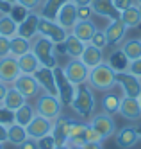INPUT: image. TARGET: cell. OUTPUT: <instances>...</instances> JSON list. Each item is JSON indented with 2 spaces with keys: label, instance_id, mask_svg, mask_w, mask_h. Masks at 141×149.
Masks as SVG:
<instances>
[{
  "label": "cell",
  "instance_id": "obj_15",
  "mask_svg": "<svg viewBox=\"0 0 141 149\" xmlns=\"http://www.w3.org/2000/svg\"><path fill=\"white\" fill-rule=\"evenodd\" d=\"M77 6H75L72 0L70 2H66L61 9H59V13L56 16V22L63 27V29H66V31H72V27L75 25V22H77Z\"/></svg>",
  "mask_w": 141,
  "mask_h": 149
},
{
  "label": "cell",
  "instance_id": "obj_44",
  "mask_svg": "<svg viewBox=\"0 0 141 149\" xmlns=\"http://www.w3.org/2000/svg\"><path fill=\"white\" fill-rule=\"evenodd\" d=\"M131 74H134V76H138V77H141V58L139 59H134V61H131L129 63V68H127Z\"/></svg>",
  "mask_w": 141,
  "mask_h": 149
},
{
  "label": "cell",
  "instance_id": "obj_2",
  "mask_svg": "<svg viewBox=\"0 0 141 149\" xmlns=\"http://www.w3.org/2000/svg\"><path fill=\"white\" fill-rule=\"evenodd\" d=\"M70 106H72V110L77 113L80 119H91L93 110L96 106V101H95V95H93V88L89 86L88 83L77 84L73 101H72Z\"/></svg>",
  "mask_w": 141,
  "mask_h": 149
},
{
  "label": "cell",
  "instance_id": "obj_16",
  "mask_svg": "<svg viewBox=\"0 0 141 149\" xmlns=\"http://www.w3.org/2000/svg\"><path fill=\"white\" fill-rule=\"evenodd\" d=\"M118 113L127 120H139L141 119V104H139L138 97H125L123 95Z\"/></svg>",
  "mask_w": 141,
  "mask_h": 149
},
{
  "label": "cell",
  "instance_id": "obj_47",
  "mask_svg": "<svg viewBox=\"0 0 141 149\" xmlns=\"http://www.w3.org/2000/svg\"><path fill=\"white\" fill-rule=\"evenodd\" d=\"M11 7H13V4H7L6 0H0V15H6L11 11Z\"/></svg>",
  "mask_w": 141,
  "mask_h": 149
},
{
  "label": "cell",
  "instance_id": "obj_49",
  "mask_svg": "<svg viewBox=\"0 0 141 149\" xmlns=\"http://www.w3.org/2000/svg\"><path fill=\"white\" fill-rule=\"evenodd\" d=\"M7 88H9L7 84L0 81V106H2V102H4V97H6V93H7Z\"/></svg>",
  "mask_w": 141,
  "mask_h": 149
},
{
  "label": "cell",
  "instance_id": "obj_59",
  "mask_svg": "<svg viewBox=\"0 0 141 149\" xmlns=\"http://www.w3.org/2000/svg\"><path fill=\"white\" fill-rule=\"evenodd\" d=\"M138 4H141V0H138Z\"/></svg>",
  "mask_w": 141,
  "mask_h": 149
},
{
  "label": "cell",
  "instance_id": "obj_29",
  "mask_svg": "<svg viewBox=\"0 0 141 149\" xmlns=\"http://www.w3.org/2000/svg\"><path fill=\"white\" fill-rule=\"evenodd\" d=\"M32 49V41L25 36H13L11 38V56H14V58H20L21 54H25V52H29Z\"/></svg>",
  "mask_w": 141,
  "mask_h": 149
},
{
  "label": "cell",
  "instance_id": "obj_22",
  "mask_svg": "<svg viewBox=\"0 0 141 149\" xmlns=\"http://www.w3.org/2000/svg\"><path fill=\"white\" fill-rule=\"evenodd\" d=\"M86 126H88V124L70 119V124H68V144L70 146H79V147H82L86 144V138H84Z\"/></svg>",
  "mask_w": 141,
  "mask_h": 149
},
{
  "label": "cell",
  "instance_id": "obj_18",
  "mask_svg": "<svg viewBox=\"0 0 141 149\" xmlns=\"http://www.w3.org/2000/svg\"><path fill=\"white\" fill-rule=\"evenodd\" d=\"M96 29H98V27H96V24L93 22V20H77L70 33L75 34L79 40H82L84 43H89V40L93 38Z\"/></svg>",
  "mask_w": 141,
  "mask_h": 149
},
{
  "label": "cell",
  "instance_id": "obj_6",
  "mask_svg": "<svg viewBox=\"0 0 141 149\" xmlns=\"http://www.w3.org/2000/svg\"><path fill=\"white\" fill-rule=\"evenodd\" d=\"M54 77H56V86H57V97L63 102V106H70L75 95V84L64 76V70L57 65L54 68Z\"/></svg>",
  "mask_w": 141,
  "mask_h": 149
},
{
  "label": "cell",
  "instance_id": "obj_55",
  "mask_svg": "<svg viewBox=\"0 0 141 149\" xmlns=\"http://www.w3.org/2000/svg\"><path fill=\"white\" fill-rule=\"evenodd\" d=\"M6 2H7V4H14V2H16V0H6Z\"/></svg>",
  "mask_w": 141,
  "mask_h": 149
},
{
  "label": "cell",
  "instance_id": "obj_46",
  "mask_svg": "<svg viewBox=\"0 0 141 149\" xmlns=\"http://www.w3.org/2000/svg\"><path fill=\"white\" fill-rule=\"evenodd\" d=\"M18 149H38V142L34 138H25V140L18 146Z\"/></svg>",
  "mask_w": 141,
  "mask_h": 149
},
{
  "label": "cell",
  "instance_id": "obj_40",
  "mask_svg": "<svg viewBox=\"0 0 141 149\" xmlns=\"http://www.w3.org/2000/svg\"><path fill=\"white\" fill-rule=\"evenodd\" d=\"M36 142H38V149H54L56 147V140H54L52 135H45V136L38 138Z\"/></svg>",
  "mask_w": 141,
  "mask_h": 149
},
{
  "label": "cell",
  "instance_id": "obj_43",
  "mask_svg": "<svg viewBox=\"0 0 141 149\" xmlns=\"http://www.w3.org/2000/svg\"><path fill=\"white\" fill-rule=\"evenodd\" d=\"M16 2H18L20 6H23L25 9H29V11H36V9L41 7L43 0H16Z\"/></svg>",
  "mask_w": 141,
  "mask_h": 149
},
{
  "label": "cell",
  "instance_id": "obj_27",
  "mask_svg": "<svg viewBox=\"0 0 141 149\" xmlns=\"http://www.w3.org/2000/svg\"><path fill=\"white\" fill-rule=\"evenodd\" d=\"M27 102V99L21 95L14 86H9L7 88V93H6V97H4V102H2V106L4 108H7V110H11V111H16L21 104H25Z\"/></svg>",
  "mask_w": 141,
  "mask_h": 149
},
{
  "label": "cell",
  "instance_id": "obj_57",
  "mask_svg": "<svg viewBox=\"0 0 141 149\" xmlns=\"http://www.w3.org/2000/svg\"><path fill=\"white\" fill-rule=\"evenodd\" d=\"M138 9H139V13H141V4H138Z\"/></svg>",
  "mask_w": 141,
  "mask_h": 149
},
{
  "label": "cell",
  "instance_id": "obj_32",
  "mask_svg": "<svg viewBox=\"0 0 141 149\" xmlns=\"http://www.w3.org/2000/svg\"><path fill=\"white\" fill-rule=\"evenodd\" d=\"M120 18H122V22L127 25V29L139 27L141 25V13H139V9H138V4H134L129 9H125V11H122Z\"/></svg>",
  "mask_w": 141,
  "mask_h": 149
},
{
  "label": "cell",
  "instance_id": "obj_10",
  "mask_svg": "<svg viewBox=\"0 0 141 149\" xmlns=\"http://www.w3.org/2000/svg\"><path fill=\"white\" fill-rule=\"evenodd\" d=\"M13 86L23 95L27 101L32 99V97H38L41 93V86H39V83L36 81V77L32 76V74H20L16 77V81L13 83Z\"/></svg>",
  "mask_w": 141,
  "mask_h": 149
},
{
  "label": "cell",
  "instance_id": "obj_7",
  "mask_svg": "<svg viewBox=\"0 0 141 149\" xmlns=\"http://www.w3.org/2000/svg\"><path fill=\"white\" fill-rule=\"evenodd\" d=\"M116 84L122 88L125 97H139L141 93V77L134 76L129 70L116 72Z\"/></svg>",
  "mask_w": 141,
  "mask_h": 149
},
{
  "label": "cell",
  "instance_id": "obj_38",
  "mask_svg": "<svg viewBox=\"0 0 141 149\" xmlns=\"http://www.w3.org/2000/svg\"><path fill=\"white\" fill-rule=\"evenodd\" d=\"M14 122V111H11L4 106H0V124L4 126H11Z\"/></svg>",
  "mask_w": 141,
  "mask_h": 149
},
{
  "label": "cell",
  "instance_id": "obj_28",
  "mask_svg": "<svg viewBox=\"0 0 141 149\" xmlns=\"http://www.w3.org/2000/svg\"><path fill=\"white\" fill-rule=\"evenodd\" d=\"M120 102H122V95L116 93L113 90L105 92V95L102 97V111L104 113H109V115H114L120 110Z\"/></svg>",
  "mask_w": 141,
  "mask_h": 149
},
{
  "label": "cell",
  "instance_id": "obj_51",
  "mask_svg": "<svg viewBox=\"0 0 141 149\" xmlns=\"http://www.w3.org/2000/svg\"><path fill=\"white\" fill-rule=\"evenodd\" d=\"M72 2L77 6V7H82V6H91L93 0H72Z\"/></svg>",
  "mask_w": 141,
  "mask_h": 149
},
{
  "label": "cell",
  "instance_id": "obj_34",
  "mask_svg": "<svg viewBox=\"0 0 141 149\" xmlns=\"http://www.w3.org/2000/svg\"><path fill=\"white\" fill-rule=\"evenodd\" d=\"M0 34L6 38H13L18 34V24L13 20V16L9 13L0 15Z\"/></svg>",
  "mask_w": 141,
  "mask_h": 149
},
{
  "label": "cell",
  "instance_id": "obj_50",
  "mask_svg": "<svg viewBox=\"0 0 141 149\" xmlns=\"http://www.w3.org/2000/svg\"><path fill=\"white\" fill-rule=\"evenodd\" d=\"M0 142H7V126L0 124Z\"/></svg>",
  "mask_w": 141,
  "mask_h": 149
},
{
  "label": "cell",
  "instance_id": "obj_31",
  "mask_svg": "<svg viewBox=\"0 0 141 149\" xmlns=\"http://www.w3.org/2000/svg\"><path fill=\"white\" fill-rule=\"evenodd\" d=\"M122 52L127 56L129 61H134L141 58V38H131L122 43Z\"/></svg>",
  "mask_w": 141,
  "mask_h": 149
},
{
  "label": "cell",
  "instance_id": "obj_58",
  "mask_svg": "<svg viewBox=\"0 0 141 149\" xmlns=\"http://www.w3.org/2000/svg\"><path fill=\"white\" fill-rule=\"evenodd\" d=\"M138 101H139V104H141V93H139V97H138Z\"/></svg>",
  "mask_w": 141,
  "mask_h": 149
},
{
  "label": "cell",
  "instance_id": "obj_30",
  "mask_svg": "<svg viewBox=\"0 0 141 149\" xmlns=\"http://www.w3.org/2000/svg\"><path fill=\"white\" fill-rule=\"evenodd\" d=\"M36 117V110H34V106L32 104H29V102H25V104H21L20 108L14 111V122L16 124H20V126H29L30 124V120Z\"/></svg>",
  "mask_w": 141,
  "mask_h": 149
},
{
  "label": "cell",
  "instance_id": "obj_25",
  "mask_svg": "<svg viewBox=\"0 0 141 149\" xmlns=\"http://www.w3.org/2000/svg\"><path fill=\"white\" fill-rule=\"evenodd\" d=\"M16 61H18V67H20L21 74H34L41 67L38 58H36V54L32 50H29V52H25V54H21L20 58H16Z\"/></svg>",
  "mask_w": 141,
  "mask_h": 149
},
{
  "label": "cell",
  "instance_id": "obj_21",
  "mask_svg": "<svg viewBox=\"0 0 141 149\" xmlns=\"http://www.w3.org/2000/svg\"><path fill=\"white\" fill-rule=\"evenodd\" d=\"M38 22H39V15L34 13V11H30L23 22H20L18 24V34L20 36H25L29 40H32L36 34H38Z\"/></svg>",
  "mask_w": 141,
  "mask_h": 149
},
{
  "label": "cell",
  "instance_id": "obj_26",
  "mask_svg": "<svg viewBox=\"0 0 141 149\" xmlns=\"http://www.w3.org/2000/svg\"><path fill=\"white\" fill-rule=\"evenodd\" d=\"M66 2H70V0H43V4L39 7V13L38 15L43 16V18H48V20H56L59 9Z\"/></svg>",
  "mask_w": 141,
  "mask_h": 149
},
{
  "label": "cell",
  "instance_id": "obj_9",
  "mask_svg": "<svg viewBox=\"0 0 141 149\" xmlns=\"http://www.w3.org/2000/svg\"><path fill=\"white\" fill-rule=\"evenodd\" d=\"M89 126L93 127L95 131L100 133V136L104 138V140H105V138H109V136H113L116 133V122L113 119V115L104 113V111L96 113V115H91Z\"/></svg>",
  "mask_w": 141,
  "mask_h": 149
},
{
  "label": "cell",
  "instance_id": "obj_48",
  "mask_svg": "<svg viewBox=\"0 0 141 149\" xmlns=\"http://www.w3.org/2000/svg\"><path fill=\"white\" fill-rule=\"evenodd\" d=\"M82 149H104V147H102V142H86Z\"/></svg>",
  "mask_w": 141,
  "mask_h": 149
},
{
  "label": "cell",
  "instance_id": "obj_1",
  "mask_svg": "<svg viewBox=\"0 0 141 149\" xmlns=\"http://www.w3.org/2000/svg\"><path fill=\"white\" fill-rule=\"evenodd\" d=\"M88 84L93 90L109 92V90H113L116 86V72L111 68V65L107 61H102L100 65L89 68Z\"/></svg>",
  "mask_w": 141,
  "mask_h": 149
},
{
  "label": "cell",
  "instance_id": "obj_52",
  "mask_svg": "<svg viewBox=\"0 0 141 149\" xmlns=\"http://www.w3.org/2000/svg\"><path fill=\"white\" fill-rule=\"evenodd\" d=\"M54 149H70V144H61V146H56Z\"/></svg>",
  "mask_w": 141,
  "mask_h": 149
},
{
  "label": "cell",
  "instance_id": "obj_19",
  "mask_svg": "<svg viewBox=\"0 0 141 149\" xmlns=\"http://www.w3.org/2000/svg\"><path fill=\"white\" fill-rule=\"evenodd\" d=\"M91 9H93L95 15L109 18V20H116V18H120V15H122L114 7L113 0H93V2H91Z\"/></svg>",
  "mask_w": 141,
  "mask_h": 149
},
{
  "label": "cell",
  "instance_id": "obj_33",
  "mask_svg": "<svg viewBox=\"0 0 141 149\" xmlns=\"http://www.w3.org/2000/svg\"><path fill=\"white\" fill-rule=\"evenodd\" d=\"M25 138H29V136H27V130H25L23 126H20L16 122L7 126V142H11L13 146L18 147L21 142L25 140Z\"/></svg>",
  "mask_w": 141,
  "mask_h": 149
},
{
  "label": "cell",
  "instance_id": "obj_53",
  "mask_svg": "<svg viewBox=\"0 0 141 149\" xmlns=\"http://www.w3.org/2000/svg\"><path fill=\"white\" fill-rule=\"evenodd\" d=\"M136 133H138V136L141 138V124H139V126H136Z\"/></svg>",
  "mask_w": 141,
  "mask_h": 149
},
{
  "label": "cell",
  "instance_id": "obj_23",
  "mask_svg": "<svg viewBox=\"0 0 141 149\" xmlns=\"http://www.w3.org/2000/svg\"><path fill=\"white\" fill-rule=\"evenodd\" d=\"M82 63L88 68H93V67H96V65H100V63L104 61V50H100V49H96L95 45H91V43H86V47H84V52L80 54V58H79Z\"/></svg>",
  "mask_w": 141,
  "mask_h": 149
},
{
  "label": "cell",
  "instance_id": "obj_56",
  "mask_svg": "<svg viewBox=\"0 0 141 149\" xmlns=\"http://www.w3.org/2000/svg\"><path fill=\"white\" fill-rule=\"evenodd\" d=\"M0 149H4V142H0Z\"/></svg>",
  "mask_w": 141,
  "mask_h": 149
},
{
  "label": "cell",
  "instance_id": "obj_17",
  "mask_svg": "<svg viewBox=\"0 0 141 149\" xmlns=\"http://www.w3.org/2000/svg\"><path fill=\"white\" fill-rule=\"evenodd\" d=\"M114 140H116V146L120 149H132L138 144L139 136L136 133V127L125 126V127H122V130H118L114 133Z\"/></svg>",
  "mask_w": 141,
  "mask_h": 149
},
{
  "label": "cell",
  "instance_id": "obj_37",
  "mask_svg": "<svg viewBox=\"0 0 141 149\" xmlns=\"http://www.w3.org/2000/svg\"><path fill=\"white\" fill-rule=\"evenodd\" d=\"M89 43L95 45L96 49H100V50H104V49L109 47V43H107V38H105V33H104V31H100V29L95 31V34H93V38L89 40Z\"/></svg>",
  "mask_w": 141,
  "mask_h": 149
},
{
  "label": "cell",
  "instance_id": "obj_5",
  "mask_svg": "<svg viewBox=\"0 0 141 149\" xmlns=\"http://www.w3.org/2000/svg\"><path fill=\"white\" fill-rule=\"evenodd\" d=\"M38 34L45 36L48 40H52L56 45H63L64 40L68 36V31L63 29L56 20H48V18H43L39 16V22H38Z\"/></svg>",
  "mask_w": 141,
  "mask_h": 149
},
{
  "label": "cell",
  "instance_id": "obj_35",
  "mask_svg": "<svg viewBox=\"0 0 141 149\" xmlns=\"http://www.w3.org/2000/svg\"><path fill=\"white\" fill-rule=\"evenodd\" d=\"M107 63L111 65V68L114 70V72H125L127 68H129V61L127 59V56L122 52V49L120 50H114L113 54L109 56V59H107Z\"/></svg>",
  "mask_w": 141,
  "mask_h": 149
},
{
  "label": "cell",
  "instance_id": "obj_8",
  "mask_svg": "<svg viewBox=\"0 0 141 149\" xmlns=\"http://www.w3.org/2000/svg\"><path fill=\"white\" fill-rule=\"evenodd\" d=\"M64 76H66L75 86L82 83H88V76H89V68L84 65L79 58H70V61L63 67Z\"/></svg>",
  "mask_w": 141,
  "mask_h": 149
},
{
  "label": "cell",
  "instance_id": "obj_39",
  "mask_svg": "<svg viewBox=\"0 0 141 149\" xmlns=\"http://www.w3.org/2000/svg\"><path fill=\"white\" fill-rule=\"evenodd\" d=\"M84 138H86V142H104V138L100 136L98 131H95L93 127L88 124L86 126V131H84Z\"/></svg>",
  "mask_w": 141,
  "mask_h": 149
},
{
  "label": "cell",
  "instance_id": "obj_36",
  "mask_svg": "<svg viewBox=\"0 0 141 149\" xmlns=\"http://www.w3.org/2000/svg\"><path fill=\"white\" fill-rule=\"evenodd\" d=\"M29 13H30L29 9H25L23 6H20L18 2H14V4H13V7H11V11H9V15L13 16V20H14L16 24L23 22V20H25V16H27Z\"/></svg>",
  "mask_w": 141,
  "mask_h": 149
},
{
  "label": "cell",
  "instance_id": "obj_45",
  "mask_svg": "<svg viewBox=\"0 0 141 149\" xmlns=\"http://www.w3.org/2000/svg\"><path fill=\"white\" fill-rule=\"evenodd\" d=\"M113 4L114 7L118 9V11H125V9H129L131 6H134V0H113Z\"/></svg>",
  "mask_w": 141,
  "mask_h": 149
},
{
  "label": "cell",
  "instance_id": "obj_41",
  "mask_svg": "<svg viewBox=\"0 0 141 149\" xmlns=\"http://www.w3.org/2000/svg\"><path fill=\"white\" fill-rule=\"evenodd\" d=\"M11 54V38L0 34V58H6Z\"/></svg>",
  "mask_w": 141,
  "mask_h": 149
},
{
  "label": "cell",
  "instance_id": "obj_13",
  "mask_svg": "<svg viewBox=\"0 0 141 149\" xmlns=\"http://www.w3.org/2000/svg\"><path fill=\"white\" fill-rule=\"evenodd\" d=\"M32 76L36 77V81L39 83L41 92L52 93L57 97V86H56V77H54V68H47V67H39Z\"/></svg>",
  "mask_w": 141,
  "mask_h": 149
},
{
  "label": "cell",
  "instance_id": "obj_24",
  "mask_svg": "<svg viewBox=\"0 0 141 149\" xmlns=\"http://www.w3.org/2000/svg\"><path fill=\"white\" fill-rule=\"evenodd\" d=\"M63 47H64V54H68L70 58H80V54L84 52L86 43H84L82 40H79L75 34L68 33V36H66V40H64Z\"/></svg>",
  "mask_w": 141,
  "mask_h": 149
},
{
  "label": "cell",
  "instance_id": "obj_4",
  "mask_svg": "<svg viewBox=\"0 0 141 149\" xmlns=\"http://www.w3.org/2000/svg\"><path fill=\"white\" fill-rule=\"evenodd\" d=\"M36 115H41L48 120H56L57 117L63 115V102L59 101V97L47 92H41L36 97Z\"/></svg>",
  "mask_w": 141,
  "mask_h": 149
},
{
  "label": "cell",
  "instance_id": "obj_12",
  "mask_svg": "<svg viewBox=\"0 0 141 149\" xmlns=\"http://www.w3.org/2000/svg\"><path fill=\"white\" fill-rule=\"evenodd\" d=\"M52 124H54V120H48V119H45V117H41V115H36L34 119L30 120V124L25 126L27 136L38 140V138L45 136V135H50L52 133Z\"/></svg>",
  "mask_w": 141,
  "mask_h": 149
},
{
  "label": "cell",
  "instance_id": "obj_20",
  "mask_svg": "<svg viewBox=\"0 0 141 149\" xmlns=\"http://www.w3.org/2000/svg\"><path fill=\"white\" fill-rule=\"evenodd\" d=\"M68 124H70V119L68 117H57L52 124V136L56 140V146H61V144H68Z\"/></svg>",
  "mask_w": 141,
  "mask_h": 149
},
{
  "label": "cell",
  "instance_id": "obj_54",
  "mask_svg": "<svg viewBox=\"0 0 141 149\" xmlns=\"http://www.w3.org/2000/svg\"><path fill=\"white\" fill-rule=\"evenodd\" d=\"M70 149H82V147H79V146H70Z\"/></svg>",
  "mask_w": 141,
  "mask_h": 149
},
{
  "label": "cell",
  "instance_id": "obj_14",
  "mask_svg": "<svg viewBox=\"0 0 141 149\" xmlns=\"http://www.w3.org/2000/svg\"><path fill=\"white\" fill-rule=\"evenodd\" d=\"M104 33H105V38H107V43L116 47L123 41V38L127 34V25L122 22V18H116V20H111L109 25L104 29Z\"/></svg>",
  "mask_w": 141,
  "mask_h": 149
},
{
  "label": "cell",
  "instance_id": "obj_42",
  "mask_svg": "<svg viewBox=\"0 0 141 149\" xmlns=\"http://www.w3.org/2000/svg\"><path fill=\"white\" fill-rule=\"evenodd\" d=\"M95 13H93V9H91V6H82V7H77V18L79 20H91V16H93Z\"/></svg>",
  "mask_w": 141,
  "mask_h": 149
},
{
  "label": "cell",
  "instance_id": "obj_11",
  "mask_svg": "<svg viewBox=\"0 0 141 149\" xmlns=\"http://www.w3.org/2000/svg\"><path fill=\"white\" fill-rule=\"evenodd\" d=\"M21 74L20 67H18V61L14 56H6V58H0V81L9 84V83H14L16 77Z\"/></svg>",
  "mask_w": 141,
  "mask_h": 149
},
{
  "label": "cell",
  "instance_id": "obj_3",
  "mask_svg": "<svg viewBox=\"0 0 141 149\" xmlns=\"http://www.w3.org/2000/svg\"><path fill=\"white\" fill-rule=\"evenodd\" d=\"M32 41V52L36 54L38 61L41 67H47V68H56L57 67V58H56V43L52 40L36 34L34 38L30 40Z\"/></svg>",
  "mask_w": 141,
  "mask_h": 149
}]
</instances>
